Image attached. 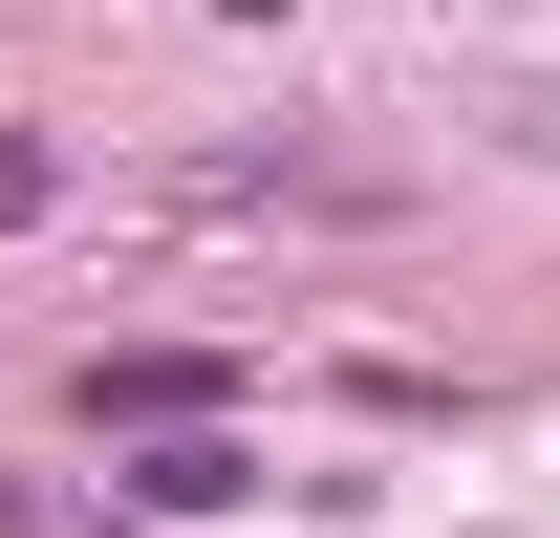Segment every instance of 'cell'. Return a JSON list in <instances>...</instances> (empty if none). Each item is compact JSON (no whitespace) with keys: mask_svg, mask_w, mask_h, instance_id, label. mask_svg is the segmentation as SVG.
Wrapping results in <instances>:
<instances>
[{"mask_svg":"<svg viewBox=\"0 0 560 538\" xmlns=\"http://www.w3.org/2000/svg\"><path fill=\"white\" fill-rule=\"evenodd\" d=\"M151 495H173V517H215V495H259V453H237V431H173V453H151Z\"/></svg>","mask_w":560,"mask_h":538,"instance_id":"obj_2","label":"cell"},{"mask_svg":"<svg viewBox=\"0 0 560 538\" xmlns=\"http://www.w3.org/2000/svg\"><path fill=\"white\" fill-rule=\"evenodd\" d=\"M86 409H130V431H195V409H215V366H195V344H130V366H86Z\"/></svg>","mask_w":560,"mask_h":538,"instance_id":"obj_1","label":"cell"}]
</instances>
